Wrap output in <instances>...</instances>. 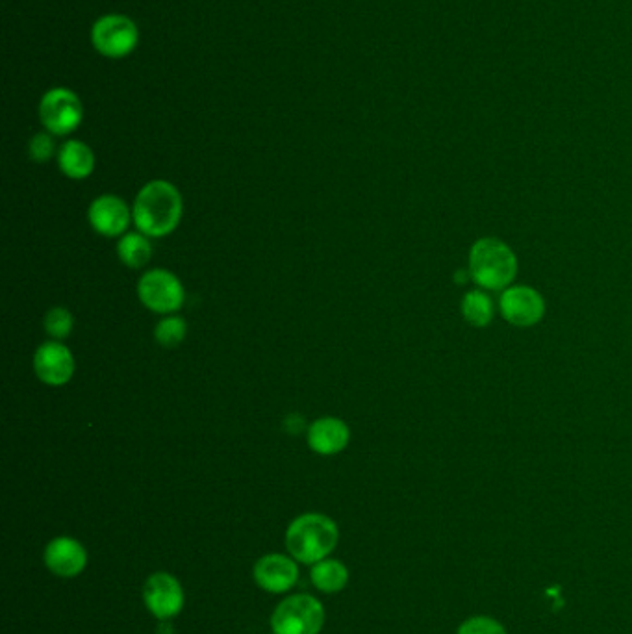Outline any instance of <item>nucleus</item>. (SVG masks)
<instances>
[{"instance_id":"obj_1","label":"nucleus","mask_w":632,"mask_h":634,"mask_svg":"<svg viewBox=\"0 0 632 634\" xmlns=\"http://www.w3.org/2000/svg\"><path fill=\"white\" fill-rule=\"evenodd\" d=\"M184 212L182 195L167 180H151L141 188L132 217L136 229L149 238H164L177 230Z\"/></svg>"},{"instance_id":"obj_2","label":"nucleus","mask_w":632,"mask_h":634,"mask_svg":"<svg viewBox=\"0 0 632 634\" xmlns=\"http://www.w3.org/2000/svg\"><path fill=\"white\" fill-rule=\"evenodd\" d=\"M340 542L336 521L317 512H308L291 521L286 531V547L297 562L314 566L330 557Z\"/></svg>"},{"instance_id":"obj_3","label":"nucleus","mask_w":632,"mask_h":634,"mask_svg":"<svg viewBox=\"0 0 632 634\" xmlns=\"http://www.w3.org/2000/svg\"><path fill=\"white\" fill-rule=\"evenodd\" d=\"M518 273V258L505 241L482 238L469 251V275L484 290H506Z\"/></svg>"},{"instance_id":"obj_4","label":"nucleus","mask_w":632,"mask_h":634,"mask_svg":"<svg viewBox=\"0 0 632 634\" xmlns=\"http://www.w3.org/2000/svg\"><path fill=\"white\" fill-rule=\"evenodd\" d=\"M325 625V607L308 594L282 599L271 614L273 634H319Z\"/></svg>"},{"instance_id":"obj_5","label":"nucleus","mask_w":632,"mask_h":634,"mask_svg":"<svg viewBox=\"0 0 632 634\" xmlns=\"http://www.w3.org/2000/svg\"><path fill=\"white\" fill-rule=\"evenodd\" d=\"M138 295L145 308L154 314H175L184 305L186 292L169 269H151L138 282Z\"/></svg>"},{"instance_id":"obj_6","label":"nucleus","mask_w":632,"mask_h":634,"mask_svg":"<svg viewBox=\"0 0 632 634\" xmlns=\"http://www.w3.org/2000/svg\"><path fill=\"white\" fill-rule=\"evenodd\" d=\"M82 117H84L82 102L71 89H51L43 95L39 104V119L52 136H69L80 127Z\"/></svg>"},{"instance_id":"obj_7","label":"nucleus","mask_w":632,"mask_h":634,"mask_svg":"<svg viewBox=\"0 0 632 634\" xmlns=\"http://www.w3.org/2000/svg\"><path fill=\"white\" fill-rule=\"evenodd\" d=\"M138 26L125 15H104L91 30L93 47L104 58H125L138 45Z\"/></svg>"},{"instance_id":"obj_8","label":"nucleus","mask_w":632,"mask_h":634,"mask_svg":"<svg viewBox=\"0 0 632 634\" xmlns=\"http://www.w3.org/2000/svg\"><path fill=\"white\" fill-rule=\"evenodd\" d=\"M143 603L156 620H173L184 609V588L175 575L156 571L143 584Z\"/></svg>"},{"instance_id":"obj_9","label":"nucleus","mask_w":632,"mask_h":634,"mask_svg":"<svg viewBox=\"0 0 632 634\" xmlns=\"http://www.w3.org/2000/svg\"><path fill=\"white\" fill-rule=\"evenodd\" d=\"M499 310L508 323L516 327H534L545 314V301L529 286L506 288L499 299Z\"/></svg>"},{"instance_id":"obj_10","label":"nucleus","mask_w":632,"mask_h":634,"mask_svg":"<svg viewBox=\"0 0 632 634\" xmlns=\"http://www.w3.org/2000/svg\"><path fill=\"white\" fill-rule=\"evenodd\" d=\"M253 577L269 594H286L299 581V566L291 555L269 553L256 560Z\"/></svg>"},{"instance_id":"obj_11","label":"nucleus","mask_w":632,"mask_h":634,"mask_svg":"<svg viewBox=\"0 0 632 634\" xmlns=\"http://www.w3.org/2000/svg\"><path fill=\"white\" fill-rule=\"evenodd\" d=\"M43 562L52 575L75 579L88 566V551L71 536H56L45 547Z\"/></svg>"},{"instance_id":"obj_12","label":"nucleus","mask_w":632,"mask_h":634,"mask_svg":"<svg viewBox=\"0 0 632 634\" xmlns=\"http://www.w3.org/2000/svg\"><path fill=\"white\" fill-rule=\"evenodd\" d=\"M89 225L106 238H117L127 234L130 223L134 221L132 210L117 195L97 197L88 210Z\"/></svg>"},{"instance_id":"obj_13","label":"nucleus","mask_w":632,"mask_h":634,"mask_svg":"<svg viewBox=\"0 0 632 634\" xmlns=\"http://www.w3.org/2000/svg\"><path fill=\"white\" fill-rule=\"evenodd\" d=\"M75 356L64 343L54 340L39 345L34 355V369L41 382L49 386H64L75 375Z\"/></svg>"},{"instance_id":"obj_14","label":"nucleus","mask_w":632,"mask_h":634,"mask_svg":"<svg viewBox=\"0 0 632 634\" xmlns=\"http://www.w3.org/2000/svg\"><path fill=\"white\" fill-rule=\"evenodd\" d=\"M351 431L347 423L340 418H319L308 427L306 432V442L308 447L323 457H332L342 453L343 449L349 445Z\"/></svg>"},{"instance_id":"obj_15","label":"nucleus","mask_w":632,"mask_h":634,"mask_svg":"<svg viewBox=\"0 0 632 634\" xmlns=\"http://www.w3.org/2000/svg\"><path fill=\"white\" fill-rule=\"evenodd\" d=\"M58 165L65 177L82 180L93 173L95 154L84 141H65L58 151Z\"/></svg>"},{"instance_id":"obj_16","label":"nucleus","mask_w":632,"mask_h":634,"mask_svg":"<svg viewBox=\"0 0 632 634\" xmlns=\"http://www.w3.org/2000/svg\"><path fill=\"white\" fill-rule=\"evenodd\" d=\"M310 581L316 586V590L323 594H338L349 583V570L342 560L325 558L317 562L310 570Z\"/></svg>"},{"instance_id":"obj_17","label":"nucleus","mask_w":632,"mask_h":634,"mask_svg":"<svg viewBox=\"0 0 632 634\" xmlns=\"http://www.w3.org/2000/svg\"><path fill=\"white\" fill-rule=\"evenodd\" d=\"M117 256L125 266L141 269L149 264L152 256V245L149 236L143 232H128L117 243Z\"/></svg>"},{"instance_id":"obj_18","label":"nucleus","mask_w":632,"mask_h":634,"mask_svg":"<svg viewBox=\"0 0 632 634\" xmlns=\"http://www.w3.org/2000/svg\"><path fill=\"white\" fill-rule=\"evenodd\" d=\"M462 316L469 325L482 329L493 319V303L490 295L482 290H471L462 299Z\"/></svg>"},{"instance_id":"obj_19","label":"nucleus","mask_w":632,"mask_h":634,"mask_svg":"<svg viewBox=\"0 0 632 634\" xmlns=\"http://www.w3.org/2000/svg\"><path fill=\"white\" fill-rule=\"evenodd\" d=\"M188 334V325L182 317L167 316L156 325L154 329V338L165 349H175L180 343L184 342Z\"/></svg>"},{"instance_id":"obj_20","label":"nucleus","mask_w":632,"mask_h":634,"mask_svg":"<svg viewBox=\"0 0 632 634\" xmlns=\"http://www.w3.org/2000/svg\"><path fill=\"white\" fill-rule=\"evenodd\" d=\"M73 325H75V317L67 308H62V306L52 308L45 316V330L51 338L58 340V342H62L71 334Z\"/></svg>"},{"instance_id":"obj_21","label":"nucleus","mask_w":632,"mask_h":634,"mask_svg":"<svg viewBox=\"0 0 632 634\" xmlns=\"http://www.w3.org/2000/svg\"><path fill=\"white\" fill-rule=\"evenodd\" d=\"M456 634H506V629L490 616H473L458 627Z\"/></svg>"},{"instance_id":"obj_22","label":"nucleus","mask_w":632,"mask_h":634,"mask_svg":"<svg viewBox=\"0 0 632 634\" xmlns=\"http://www.w3.org/2000/svg\"><path fill=\"white\" fill-rule=\"evenodd\" d=\"M54 151H56V143L52 140L51 132H39L28 145L30 158L36 162H49Z\"/></svg>"},{"instance_id":"obj_23","label":"nucleus","mask_w":632,"mask_h":634,"mask_svg":"<svg viewBox=\"0 0 632 634\" xmlns=\"http://www.w3.org/2000/svg\"><path fill=\"white\" fill-rule=\"evenodd\" d=\"M286 429L291 432V434H295V432L303 431L304 421L301 416L297 418V416H290V418L286 419Z\"/></svg>"},{"instance_id":"obj_24","label":"nucleus","mask_w":632,"mask_h":634,"mask_svg":"<svg viewBox=\"0 0 632 634\" xmlns=\"http://www.w3.org/2000/svg\"><path fill=\"white\" fill-rule=\"evenodd\" d=\"M173 633H175V629H173V623H171V620H162V622L158 623V634Z\"/></svg>"}]
</instances>
